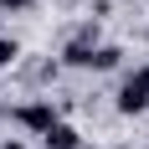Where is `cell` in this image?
Wrapping results in <instances>:
<instances>
[{
    "mask_svg": "<svg viewBox=\"0 0 149 149\" xmlns=\"http://www.w3.org/2000/svg\"><path fill=\"white\" fill-rule=\"evenodd\" d=\"M21 62V41L15 36H0V67H15Z\"/></svg>",
    "mask_w": 149,
    "mask_h": 149,
    "instance_id": "5b68a950",
    "label": "cell"
},
{
    "mask_svg": "<svg viewBox=\"0 0 149 149\" xmlns=\"http://www.w3.org/2000/svg\"><path fill=\"white\" fill-rule=\"evenodd\" d=\"M15 123H21V129H31V134H46V129L57 123L52 98H31V103H21V108H15Z\"/></svg>",
    "mask_w": 149,
    "mask_h": 149,
    "instance_id": "7a4b0ae2",
    "label": "cell"
},
{
    "mask_svg": "<svg viewBox=\"0 0 149 149\" xmlns=\"http://www.w3.org/2000/svg\"><path fill=\"white\" fill-rule=\"evenodd\" d=\"M5 10H31V0H0V15Z\"/></svg>",
    "mask_w": 149,
    "mask_h": 149,
    "instance_id": "8992f818",
    "label": "cell"
},
{
    "mask_svg": "<svg viewBox=\"0 0 149 149\" xmlns=\"http://www.w3.org/2000/svg\"><path fill=\"white\" fill-rule=\"evenodd\" d=\"M108 10H113V0H93V21H103Z\"/></svg>",
    "mask_w": 149,
    "mask_h": 149,
    "instance_id": "52a82bcc",
    "label": "cell"
},
{
    "mask_svg": "<svg viewBox=\"0 0 149 149\" xmlns=\"http://www.w3.org/2000/svg\"><path fill=\"white\" fill-rule=\"evenodd\" d=\"M118 62H123V52H118V46H93V57H88V67H93V72H113Z\"/></svg>",
    "mask_w": 149,
    "mask_h": 149,
    "instance_id": "277c9868",
    "label": "cell"
},
{
    "mask_svg": "<svg viewBox=\"0 0 149 149\" xmlns=\"http://www.w3.org/2000/svg\"><path fill=\"white\" fill-rule=\"evenodd\" d=\"M0 149H26V144H15V139H10V144H0Z\"/></svg>",
    "mask_w": 149,
    "mask_h": 149,
    "instance_id": "ba28073f",
    "label": "cell"
},
{
    "mask_svg": "<svg viewBox=\"0 0 149 149\" xmlns=\"http://www.w3.org/2000/svg\"><path fill=\"white\" fill-rule=\"evenodd\" d=\"M41 144H46V149H82V134H77L72 123H62V118H57V123L41 134Z\"/></svg>",
    "mask_w": 149,
    "mask_h": 149,
    "instance_id": "3957f363",
    "label": "cell"
},
{
    "mask_svg": "<svg viewBox=\"0 0 149 149\" xmlns=\"http://www.w3.org/2000/svg\"><path fill=\"white\" fill-rule=\"evenodd\" d=\"M0 113H5V103H0Z\"/></svg>",
    "mask_w": 149,
    "mask_h": 149,
    "instance_id": "9c48e42d",
    "label": "cell"
},
{
    "mask_svg": "<svg viewBox=\"0 0 149 149\" xmlns=\"http://www.w3.org/2000/svg\"><path fill=\"white\" fill-rule=\"evenodd\" d=\"M144 108H149V67H139L118 88V113H144Z\"/></svg>",
    "mask_w": 149,
    "mask_h": 149,
    "instance_id": "6da1fadb",
    "label": "cell"
}]
</instances>
